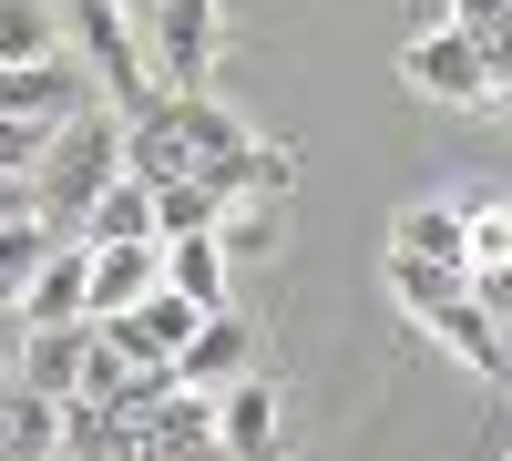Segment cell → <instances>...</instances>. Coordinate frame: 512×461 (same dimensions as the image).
Returning a JSON list of instances; mask_svg holds the SVG:
<instances>
[{
  "label": "cell",
  "instance_id": "cell-12",
  "mask_svg": "<svg viewBox=\"0 0 512 461\" xmlns=\"http://www.w3.org/2000/svg\"><path fill=\"white\" fill-rule=\"evenodd\" d=\"M62 410L72 400H52V390H0V461H52L62 451Z\"/></svg>",
  "mask_w": 512,
  "mask_h": 461
},
{
  "label": "cell",
  "instance_id": "cell-8",
  "mask_svg": "<svg viewBox=\"0 0 512 461\" xmlns=\"http://www.w3.org/2000/svg\"><path fill=\"white\" fill-rule=\"evenodd\" d=\"M82 298H93V246L62 236L52 257L21 277V308H11V318H21V328H62V318H82Z\"/></svg>",
  "mask_w": 512,
  "mask_h": 461
},
{
  "label": "cell",
  "instance_id": "cell-15",
  "mask_svg": "<svg viewBox=\"0 0 512 461\" xmlns=\"http://www.w3.org/2000/svg\"><path fill=\"white\" fill-rule=\"evenodd\" d=\"M390 246H400V257H431V267H461V205H451V195H420V205H400Z\"/></svg>",
  "mask_w": 512,
  "mask_h": 461
},
{
  "label": "cell",
  "instance_id": "cell-10",
  "mask_svg": "<svg viewBox=\"0 0 512 461\" xmlns=\"http://www.w3.org/2000/svg\"><path fill=\"white\" fill-rule=\"evenodd\" d=\"M226 246V267L236 257H277V236H287V195H267V185H236V195H216V226H205Z\"/></svg>",
  "mask_w": 512,
  "mask_h": 461
},
{
  "label": "cell",
  "instance_id": "cell-20",
  "mask_svg": "<svg viewBox=\"0 0 512 461\" xmlns=\"http://www.w3.org/2000/svg\"><path fill=\"white\" fill-rule=\"evenodd\" d=\"M205 226H216L205 185H154V236H205Z\"/></svg>",
  "mask_w": 512,
  "mask_h": 461
},
{
  "label": "cell",
  "instance_id": "cell-6",
  "mask_svg": "<svg viewBox=\"0 0 512 461\" xmlns=\"http://www.w3.org/2000/svg\"><path fill=\"white\" fill-rule=\"evenodd\" d=\"M134 461H226L216 400L205 390H164L154 410H134Z\"/></svg>",
  "mask_w": 512,
  "mask_h": 461
},
{
  "label": "cell",
  "instance_id": "cell-21",
  "mask_svg": "<svg viewBox=\"0 0 512 461\" xmlns=\"http://www.w3.org/2000/svg\"><path fill=\"white\" fill-rule=\"evenodd\" d=\"M52 134H62V123H11V113H0V175H41Z\"/></svg>",
  "mask_w": 512,
  "mask_h": 461
},
{
  "label": "cell",
  "instance_id": "cell-3",
  "mask_svg": "<svg viewBox=\"0 0 512 461\" xmlns=\"http://www.w3.org/2000/svg\"><path fill=\"white\" fill-rule=\"evenodd\" d=\"M134 31H144L164 93H205V82H216V62H226V0H154Z\"/></svg>",
  "mask_w": 512,
  "mask_h": 461
},
{
  "label": "cell",
  "instance_id": "cell-23",
  "mask_svg": "<svg viewBox=\"0 0 512 461\" xmlns=\"http://www.w3.org/2000/svg\"><path fill=\"white\" fill-rule=\"evenodd\" d=\"M472 298H482V308H492V318H502V328H512V257H502V267H492V277H472Z\"/></svg>",
  "mask_w": 512,
  "mask_h": 461
},
{
  "label": "cell",
  "instance_id": "cell-1",
  "mask_svg": "<svg viewBox=\"0 0 512 461\" xmlns=\"http://www.w3.org/2000/svg\"><path fill=\"white\" fill-rule=\"evenodd\" d=\"M113 175H123V113H113V103H82L62 134H52V154H41L31 195H41V216L72 236V226H82V205H93Z\"/></svg>",
  "mask_w": 512,
  "mask_h": 461
},
{
  "label": "cell",
  "instance_id": "cell-7",
  "mask_svg": "<svg viewBox=\"0 0 512 461\" xmlns=\"http://www.w3.org/2000/svg\"><path fill=\"white\" fill-rule=\"evenodd\" d=\"M216 441H226V461H287V400H277V380H246L236 390H216Z\"/></svg>",
  "mask_w": 512,
  "mask_h": 461
},
{
  "label": "cell",
  "instance_id": "cell-28",
  "mask_svg": "<svg viewBox=\"0 0 512 461\" xmlns=\"http://www.w3.org/2000/svg\"><path fill=\"white\" fill-rule=\"evenodd\" d=\"M52 461H82V451H52Z\"/></svg>",
  "mask_w": 512,
  "mask_h": 461
},
{
  "label": "cell",
  "instance_id": "cell-27",
  "mask_svg": "<svg viewBox=\"0 0 512 461\" xmlns=\"http://www.w3.org/2000/svg\"><path fill=\"white\" fill-rule=\"evenodd\" d=\"M11 308H21V287H11V277H0V318H11Z\"/></svg>",
  "mask_w": 512,
  "mask_h": 461
},
{
  "label": "cell",
  "instance_id": "cell-14",
  "mask_svg": "<svg viewBox=\"0 0 512 461\" xmlns=\"http://www.w3.org/2000/svg\"><path fill=\"white\" fill-rule=\"evenodd\" d=\"M164 287L195 298V308H236V298H226V246H216V236H164Z\"/></svg>",
  "mask_w": 512,
  "mask_h": 461
},
{
  "label": "cell",
  "instance_id": "cell-11",
  "mask_svg": "<svg viewBox=\"0 0 512 461\" xmlns=\"http://www.w3.org/2000/svg\"><path fill=\"white\" fill-rule=\"evenodd\" d=\"M82 349H93V318H62V328H21V390H82Z\"/></svg>",
  "mask_w": 512,
  "mask_h": 461
},
{
  "label": "cell",
  "instance_id": "cell-19",
  "mask_svg": "<svg viewBox=\"0 0 512 461\" xmlns=\"http://www.w3.org/2000/svg\"><path fill=\"white\" fill-rule=\"evenodd\" d=\"M52 246H62V226H52V216H11V226H0V277L21 287L41 257H52Z\"/></svg>",
  "mask_w": 512,
  "mask_h": 461
},
{
  "label": "cell",
  "instance_id": "cell-5",
  "mask_svg": "<svg viewBox=\"0 0 512 461\" xmlns=\"http://www.w3.org/2000/svg\"><path fill=\"white\" fill-rule=\"evenodd\" d=\"M246 369H256V328H246V308H205L195 339L175 349V390H205V400H216V390L246 380Z\"/></svg>",
  "mask_w": 512,
  "mask_h": 461
},
{
  "label": "cell",
  "instance_id": "cell-2",
  "mask_svg": "<svg viewBox=\"0 0 512 461\" xmlns=\"http://www.w3.org/2000/svg\"><path fill=\"white\" fill-rule=\"evenodd\" d=\"M72 11V52H82V72H93V93L134 123V113H154L164 103V82H154V52H144V31L113 11V0H62Z\"/></svg>",
  "mask_w": 512,
  "mask_h": 461
},
{
  "label": "cell",
  "instance_id": "cell-13",
  "mask_svg": "<svg viewBox=\"0 0 512 461\" xmlns=\"http://www.w3.org/2000/svg\"><path fill=\"white\" fill-rule=\"evenodd\" d=\"M82 246H144L154 236V185H134V175H113L93 205H82V226H72Z\"/></svg>",
  "mask_w": 512,
  "mask_h": 461
},
{
  "label": "cell",
  "instance_id": "cell-18",
  "mask_svg": "<svg viewBox=\"0 0 512 461\" xmlns=\"http://www.w3.org/2000/svg\"><path fill=\"white\" fill-rule=\"evenodd\" d=\"M62 0H0V72L11 62H41V52H62Z\"/></svg>",
  "mask_w": 512,
  "mask_h": 461
},
{
  "label": "cell",
  "instance_id": "cell-25",
  "mask_svg": "<svg viewBox=\"0 0 512 461\" xmlns=\"http://www.w3.org/2000/svg\"><path fill=\"white\" fill-rule=\"evenodd\" d=\"M21 380V318H0V390Z\"/></svg>",
  "mask_w": 512,
  "mask_h": 461
},
{
  "label": "cell",
  "instance_id": "cell-26",
  "mask_svg": "<svg viewBox=\"0 0 512 461\" xmlns=\"http://www.w3.org/2000/svg\"><path fill=\"white\" fill-rule=\"evenodd\" d=\"M482 113H502V123H512V82H502V93H492V103H482Z\"/></svg>",
  "mask_w": 512,
  "mask_h": 461
},
{
  "label": "cell",
  "instance_id": "cell-16",
  "mask_svg": "<svg viewBox=\"0 0 512 461\" xmlns=\"http://www.w3.org/2000/svg\"><path fill=\"white\" fill-rule=\"evenodd\" d=\"M441 21H451V31L492 62V93H502V82H512V0H451Z\"/></svg>",
  "mask_w": 512,
  "mask_h": 461
},
{
  "label": "cell",
  "instance_id": "cell-17",
  "mask_svg": "<svg viewBox=\"0 0 512 461\" xmlns=\"http://www.w3.org/2000/svg\"><path fill=\"white\" fill-rule=\"evenodd\" d=\"M502 257H512V195L461 205V277H492Z\"/></svg>",
  "mask_w": 512,
  "mask_h": 461
},
{
  "label": "cell",
  "instance_id": "cell-29",
  "mask_svg": "<svg viewBox=\"0 0 512 461\" xmlns=\"http://www.w3.org/2000/svg\"><path fill=\"white\" fill-rule=\"evenodd\" d=\"M502 339H512V328H502Z\"/></svg>",
  "mask_w": 512,
  "mask_h": 461
},
{
  "label": "cell",
  "instance_id": "cell-4",
  "mask_svg": "<svg viewBox=\"0 0 512 461\" xmlns=\"http://www.w3.org/2000/svg\"><path fill=\"white\" fill-rule=\"evenodd\" d=\"M400 82H410L420 103H492V62H482L451 21H431V31L400 41Z\"/></svg>",
  "mask_w": 512,
  "mask_h": 461
},
{
  "label": "cell",
  "instance_id": "cell-22",
  "mask_svg": "<svg viewBox=\"0 0 512 461\" xmlns=\"http://www.w3.org/2000/svg\"><path fill=\"white\" fill-rule=\"evenodd\" d=\"M297 175H308V154H297V144H256V154H246V185H267V195H297Z\"/></svg>",
  "mask_w": 512,
  "mask_h": 461
},
{
  "label": "cell",
  "instance_id": "cell-24",
  "mask_svg": "<svg viewBox=\"0 0 512 461\" xmlns=\"http://www.w3.org/2000/svg\"><path fill=\"white\" fill-rule=\"evenodd\" d=\"M11 216H41V195H31V175H0V226Z\"/></svg>",
  "mask_w": 512,
  "mask_h": 461
},
{
  "label": "cell",
  "instance_id": "cell-9",
  "mask_svg": "<svg viewBox=\"0 0 512 461\" xmlns=\"http://www.w3.org/2000/svg\"><path fill=\"white\" fill-rule=\"evenodd\" d=\"M164 287V236L144 246H93V298H82V318H123L134 298H154Z\"/></svg>",
  "mask_w": 512,
  "mask_h": 461
}]
</instances>
